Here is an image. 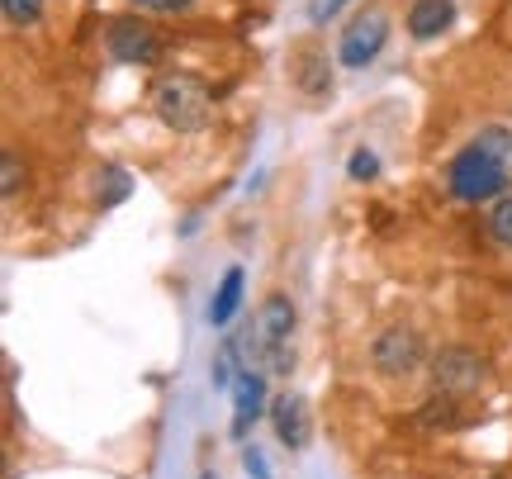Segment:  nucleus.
<instances>
[{
    "instance_id": "obj_1",
    "label": "nucleus",
    "mask_w": 512,
    "mask_h": 479,
    "mask_svg": "<svg viewBox=\"0 0 512 479\" xmlns=\"http://www.w3.org/2000/svg\"><path fill=\"white\" fill-rule=\"evenodd\" d=\"M446 190L465 204L498 200L512 190V129L489 124L479 129L446 166Z\"/></svg>"
},
{
    "instance_id": "obj_2",
    "label": "nucleus",
    "mask_w": 512,
    "mask_h": 479,
    "mask_svg": "<svg viewBox=\"0 0 512 479\" xmlns=\"http://www.w3.org/2000/svg\"><path fill=\"white\" fill-rule=\"evenodd\" d=\"M290 337H294L290 295H266L238 347H242V356H247V366H266L271 375H290V366H294Z\"/></svg>"
},
{
    "instance_id": "obj_3",
    "label": "nucleus",
    "mask_w": 512,
    "mask_h": 479,
    "mask_svg": "<svg viewBox=\"0 0 512 479\" xmlns=\"http://www.w3.org/2000/svg\"><path fill=\"white\" fill-rule=\"evenodd\" d=\"M152 110H157V119H162L166 129L200 133L204 124H209V114H214V95H209V86H204L200 76L176 72V76H162V81H157Z\"/></svg>"
},
{
    "instance_id": "obj_4",
    "label": "nucleus",
    "mask_w": 512,
    "mask_h": 479,
    "mask_svg": "<svg viewBox=\"0 0 512 479\" xmlns=\"http://www.w3.org/2000/svg\"><path fill=\"white\" fill-rule=\"evenodd\" d=\"M484 380H489V361L470 347H446V351H437V361H432V385H437V394H446V399H465V394H475Z\"/></svg>"
},
{
    "instance_id": "obj_5",
    "label": "nucleus",
    "mask_w": 512,
    "mask_h": 479,
    "mask_svg": "<svg viewBox=\"0 0 512 479\" xmlns=\"http://www.w3.org/2000/svg\"><path fill=\"white\" fill-rule=\"evenodd\" d=\"M384 43H389V15L370 10V15L351 19L347 29H342V43H337V62H342V67H351V72H361V67H370V62L380 57Z\"/></svg>"
},
{
    "instance_id": "obj_6",
    "label": "nucleus",
    "mask_w": 512,
    "mask_h": 479,
    "mask_svg": "<svg viewBox=\"0 0 512 479\" xmlns=\"http://www.w3.org/2000/svg\"><path fill=\"white\" fill-rule=\"evenodd\" d=\"M105 48H110V57L114 62H124V67H152L157 53H162L157 34L147 29L143 19H110V29H105Z\"/></svg>"
},
{
    "instance_id": "obj_7",
    "label": "nucleus",
    "mask_w": 512,
    "mask_h": 479,
    "mask_svg": "<svg viewBox=\"0 0 512 479\" xmlns=\"http://www.w3.org/2000/svg\"><path fill=\"white\" fill-rule=\"evenodd\" d=\"M370 361L380 375H408L422 361V337L413 328H384L370 347Z\"/></svg>"
},
{
    "instance_id": "obj_8",
    "label": "nucleus",
    "mask_w": 512,
    "mask_h": 479,
    "mask_svg": "<svg viewBox=\"0 0 512 479\" xmlns=\"http://www.w3.org/2000/svg\"><path fill=\"white\" fill-rule=\"evenodd\" d=\"M271 423L285 451H304L313 442V418H309V399L304 394H280L271 404Z\"/></svg>"
},
{
    "instance_id": "obj_9",
    "label": "nucleus",
    "mask_w": 512,
    "mask_h": 479,
    "mask_svg": "<svg viewBox=\"0 0 512 479\" xmlns=\"http://www.w3.org/2000/svg\"><path fill=\"white\" fill-rule=\"evenodd\" d=\"M266 413V380L256 375L252 366L238 370V380H233V437L238 442H247V432H252V423Z\"/></svg>"
},
{
    "instance_id": "obj_10",
    "label": "nucleus",
    "mask_w": 512,
    "mask_h": 479,
    "mask_svg": "<svg viewBox=\"0 0 512 479\" xmlns=\"http://www.w3.org/2000/svg\"><path fill=\"white\" fill-rule=\"evenodd\" d=\"M451 24H456V0H413L408 5V34L418 43H432Z\"/></svg>"
},
{
    "instance_id": "obj_11",
    "label": "nucleus",
    "mask_w": 512,
    "mask_h": 479,
    "mask_svg": "<svg viewBox=\"0 0 512 479\" xmlns=\"http://www.w3.org/2000/svg\"><path fill=\"white\" fill-rule=\"evenodd\" d=\"M242 290H247V271L242 266H228L219 280V290H214V299H209V328H228L233 323V314L242 309Z\"/></svg>"
},
{
    "instance_id": "obj_12",
    "label": "nucleus",
    "mask_w": 512,
    "mask_h": 479,
    "mask_svg": "<svg viewBox=\"0 0 512 479\" xmlns=\"http://www.w3.org/2000/svg\"><path fill=\"white\" fill-rule=\"evenodd\" d=\"M294 81H299V86H304V91H309V95H328V91H332L328 57L304 53V57H299V72H294Z\"/></svg>"
},
{
    "instance_id": "obj_13",
    "label": "nucleus",
    "mask_w": 512,
    "mask_h": 479,
    "mask_svg": "<svg viewBox=\"0 0 512 479\" xmlns=\"http://www.w3.org/2000/svg\"><path fill=\"white\" fill-rule=\"evenodd\" d=\"M95 181H100V190H95V195H100V204H105V209H110V204H119V200H128V190H133V181H128L124 166H105Z\"/></svg>"
},
{
    "instance_id": "obj_14",
    "label": "nucleus",
    "mask_w": 512,
    "mask_h": 479,
    "mask_svg": "<svg viewBox=\"0 0 512 479\" xmlns=\"http://www.w3.org/2000/svg\"><path fill=\"white\" fill-rule=\"evenodd\" d=\"M489 238L512 252V195H503V200L489 209Z\"/></svg>"
},
{
    "instance_id": "obj_15",
    "label": "nucleus",
    "mask_w": 512,
    "mask_h": 479,
    "mask_svg": "<svg viewBox=\"0 0 512 479\" xmlns=\"http://www.w3.org/2000/svg\"><path fill=\"white\" fill-rule=\"evenodd\" d=\"M5 5V24L10 29H29L43 19V0H0Z\"/></svg>"
},
{
    "instance_id": "obj_16",
    "label": "nucleus",
    "mask_w": 512,
    "mask_h": 479,
    "mask_svg": "<svg viewBox=\"0 0 512 479\" xmlns=\"http://www.w3.org/2000/svg\"><path fill=\"white\" fill-rule=\"evenodd\" d=\"M347 176L351 181H375V176H380V157H375L370 148H356L347 157Z\"/></svg>"
},
{
    "instance_id": "obj_17",
    "label": "nucleus",
    "mask_w": 512,
    "mask_h": 479,
    "mask_svg": "<svg viewBox=\"0 0 512 479\" xmlns=\"http://www.w3.org/2000/svg\"><path fill=\"white\" fill-rule=\"evenodd\" d=\"M242 470H247V479H275L271 475V461H266V451L256 442L242 446Z\"/></svg>"
},
{
    "instance_id": "obj_18",
    "label": "nucleus",
    "mask_w": 512,
    "mask_h": 479,
    "mask_svg": "<svg viewBox=\"0 0 512 479\" xmlns=\"http://www.w3.org/2000/svg\"><path fill=\"white\" fill-rule=\"evenodd\" d=\"M347 5L351 0H309V19L313 24H328V19H337Z\"/></svg>"
},
{
    "instance_id": "obj_19",
    "label": "nucleus",
    "mask_w": 512,
    "mask_h": 479,
    "mask_svg": "<svg viewBox=\"0 0 512 479\" xmlns=\"http://www.w3.org/2000/svg\"><path fill=\"white\" fill-rule=\"evenodd\" d=\"M0 190H5V195H15V190H19V162H15V152H5V171H0Z\"/></svg>"
},
{
    "instance_id": "obj_20",
    "label": "nucleus",
    "mask_w": 512,
    "mask_h": 479,
    "mask_svg": "<svg viewBox=\"0 0 512 479\" xmlns=\"http://www.w3.org/2000/svg\"><path fill=\"white\" fill-rule=\"evenodd\" d=\"M143 10H162V15H176V10H190V0H138Z\"/></svg>"
},
{
    "instance_id": "obj_21",
    "label": "nucleus",
    "mask_w": 512,
    "mask_h": 479,
    "mask_svg": "<svg viewBox=\"0 0 512 479\" xmlns=\"http://www.w3.org/2000/svg\"><path fill=\"white\" fill-rule=\"evenodd\" d=\"M200 479H219V475H214V470H204V475Z\"/></svg>"
},
{
    "instance_id": "obj_22",
    "label": "nucleus",
    "mask_w": 512,
    "mask_h": 479,
    "mask_svg": "<svg viewBox=\"0 0 512 479\" xmlns=\"http://www.w3.org/2000/svg\"><path fill=\"white\" fill-rule=\"evenodd\" d=\"M479 479H498V475H479Z\"/></svg>"
}]
</instances>
